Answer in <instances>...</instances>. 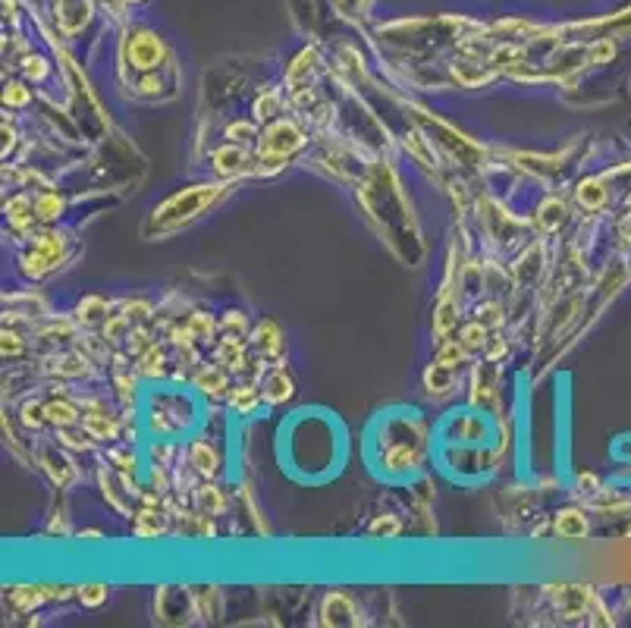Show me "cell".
Listing matches in <instances>:
<instances>
[{
    "mask_svg": "<svg viewBox=\"0 0 631 628\" xmlns=\"http://www.w3.org/2000/svg\"><path fill=\"white\" fill-rule=\"evenodd\" d=\"M107 597H110L107 584L91 581V584H79V588H76V600L82 603L85 609H98L101 603H107Z\"/></svg>",
    "mask_w": 631,
    "mask_h": 628,
    "instance_id": "cell-40",
    "label": "cell"
},
{
    "mask_svg": "<svg viewBox=\"0 0 631 628\" xmlns=\"http://www.w3.org/2000/svg\"><path fill=\"white\" fill-rule=\"evenodd\" d=\"M440 440L449 446H487L493 443V424L484 408H455L440 421Z\"/></svg>",
    "mask_w": 631,
    "mask_h": 628,
    "instance_id": "cell-7",
    "label": "cell"
},
{
    "mask_svg": "<svg viewBox=\"0 0 631 628\" xmlns=\"http://www.w3.org/2000/svg\"><path fill=\"white\" fill-rule=\"evenodd\" d=\"M254 123H258V119H233V123L223 126V138H227V142L254 148V142H258V135H261V129Z\"/></svg>",
    "mask_w": 631,
    "mask_h": 628,
    "instance_id": "cell-35",
    "label": "cell"
},
{
    "mask_svg": "<svg viewBox=\"0 0 631 628\" xmlns=\"http://www.w3.org/2000/svg\"><path fill=\"white\" fill-rule=\"evenodd\" d=\"M459 343L465 345L468 352H487V343H490V327L484 324V320H478V317H471V320H465V324L459 327Z\"/></svg>",
    "mask_w": 631,
    "mask_h": 628,
    "instance_id": "cell-32",
    "label": "cell"
},
{
    "mask_svg": "<svg viewBox=\"0 0 631 628\" xmlns=\"http://www.w3.org/2000/svg\"><path fill=\"white\" fill-rule=\"evenodd\" d=\"M453 327H459V301L449 299V292L440 295L436 301V314H434V333L440 339H446L453 333Z\"/></svg>",
    "mask_w": 631,
    "mask_h": 628,
    "instance_id": "cell-31",
    "label": "cell"
},
{
    "mask_svg": "<svg viewBox=\"0 0 631 628\" xmlns=\"http://www.w3.org/2000/svg\"><path fill=\"white\" fill-rule=\"evenodd\" d=\"M91 3L89 0H57V29L63 35H76L89 25Z\"/></svg>",
    "mask_w": 631,
    "mask_h": 628,
    "instance_id": "cell-20",
    "label": "cell"
},
{
    "mask_svg": "<svg viewBox=\"0 0 631 628\" xmlns=\"http://www.w3.org/2000/svg\"><path fill=\"white\" fill-rule=\"evenodd\" d=\"M132 94L142 100H167L173 98V85L160 69H151V73H139V79L132 82Z\"/></svg>",
    "mask_w": 631,
    "mask_h": 628,
    "instance_id": "cell-23",
    "label": "cell"
},
{
    "mask_svg": "<svg viewBox=\"0 0 631 628\" xmlns=\"http://www.w3.org/2000/svg\"><path fill=\"white\" fill-rule=\"evenodd\" d=\"M612 54H616V44H612L609 38H600L597 44H591L587 60H591V63H606V60H612Z\"/></svg>",
    "mask_w": 631,
    "mask_h": 628,
    "instance_id": "cell-44",
    "label": "cell"
},
{
    "mask_svg": "<svg viewBox=\"0 0 631 628\" xmlns=\"http://www.w3.org/2000/svg\"><path fill=\"white\" fill-rule=\"evenodd\" d=\"M342 427L333 414L302 408L280 427V458L298 481H327L342 462Z\"/></svg>",
    "mask_w": 631,
    "mask_h": 628,
    "instance_id": "cell-1",
    "label": "cell"
},
{
    "mask_svg": "<svg viewBox=\"0 0 631 628\" xmlns=\"http://www.w3.org/2000/svg\"><path fill=\"white\" fill-rule=\"evenodd\" d=\"M333 6L342 13V16H355L361 10V0H333Z\"/></svg>",
    "mask_w": 631,
    "mask_h": 628,
    "instance_id": "cell-46",
    "label": "cell"
},
{
    "mask_svg": "<svg viewBox=\"0 0 631 628\" xmlns=\"http://www.w3.org/2000/svg\"><path fill=\"white\" fill-rule=\"evenodd\" d=\"M553 531H556V537H562V540H581L587 534L584 512H578V509H562V512H556Z\"/></svg>",
    "mask_w": 631,
    "mask_h": 628,
    "instance_id": "cell-30",
    "label": "cell"
},
{
    "mask_svg": "<svg viewBox=\"0 0 631 628\" xmlns=\"http://www.w3.org/2000/svg\"><path fill=\"white\" fill-rule=\"evenodd\" d=\"M252 333V324H248V314L239 311V308H229L223 311L220 317V336H239V339H248Z\"/></svg>",
    "mask_w": 631,
    "mask_h": 628,
    "instance_id": "cell-38",
    "label": "cell"
},
{
    "mask_svg": "<svg viewBox=\"0 0 631 628\" xmlns=\"http://www.w3.org/2000/svg\"><path fill=\"white\" fill-rule=\"evenodd\" d=\"M82 414L85 412L79 408V402L73 399L70 393H60V396H54V399H45V418H47V427H54V431L82 424Z\"/></svg>",
    "mask_w": 631,
    "mask_h": 628,
    "instance_id": "cell-18",
    "label": "cell"
},
{
    "mask_svg": "<svg viewBox=\"0 0 631 628\" xmlns=\"http://www.w3.org/2000/svg\"><path fill=\"white\" fill-rule=\"evenodd\" d=\"M20 73L26 82H32V85H41V82L47 79V75L54 73V66L47 63V57H38V54H26L20 60Z\"/></svg>",
    "mask_w": 631,
    "mask_h": 628,
    "instance_id": "cell-37",
    "label": "cell"
},
{
    "mask_svg": "<svg viewBox=\"0 0 631 628\" xmlns=\"http://www.w3.org/2000/svg\"><path fill=\"white\" fill-rule=\"evenodd\" d=\"M317 625H358L361 609L346 590H330L324 594L321 606H317Z\"/></svg>",
    "mask_w": 631,
    "mask_h": 628,
    "instance_id": "cell-10",
    "label": "cell"
},
{
    "mask_svg": "<svg viewBox=\"0 0 631 628\" xmlns=\"http://www.w3.org/2000/svg\"><path fill=\"white\" fill-rule=\"evenodd\" d=\"M107 458L120 474H139V456L132 449H107Z\"/></svg>",
    "mask_w": 631,
    "mask_h": 628,
    "instance_id": "cell-42",
    "label": "cell"
},
{
    "mask_svg": "<svg viewBox=\"0 0 631 628\" xmlns=\"http://www.w3.org/2000/svg\"><path fill=\"white\" fill-rule=\"evenodd\" d=\"M227 405H229V412L239 414V418H248V414H254L261 405H264L261 380H248V377H239V380L233 383V389H229V396H227Z\"/></svg>",
    "mask_w": 631,
    "mask_h": 628,
    "instance_id": "cell-15",
    "label": "cell"
},
{
    "mask_svg": "<svg viewBox=\"0 0 631 628\" xmlns=\"http://www.w3.org/2000/svg\"><path fill=\"white\" fill-rule=\"evenodd\" d=\"M305 144H308V132L298 126V119L277 117V119H271V123H264L258 142H254V157H258L254 173H277Z\"/></svg>",
    "mask_w": 631,
    "mask_h": 628,
    "instance_id": "cell-5",
    "label": "cell"
},
{
    "mask_svg": "<svg viewBox=\"0 0 631 628\" xmlns=\"http://www.w3.org/2000/svg\"><path fill=\"white\" fill-rule=\"evenodd\" d=\"M606 201H609V188L603 186L600 176H587V179H581L578 188H575V204H578L581 211H587V214L600 211Z\"/></svg>",
    "mask_w": 631,
    "mask_h": 628,
    "instance_id": "cell-25",
    "label": "cell"
},
{
    "mask_svg": "<svg viewBox=\"0 0 631 628\" xmlns=\"http://www.w3.org/2000/svg\"><path fill=\"white\" fill-rule=\"evenodd\" d=\"M185 458L189 465L204 477V481H214V477L223 474V452L214 446V440L204 437H189L185 443Z\"/></svg>",
    "mask_w": 631,
    "mask_h": 628,
    "instance_id": "cell-12",
    "label": "cell"
},
{
    "mask_svg": "<svg viewBox=\"0 0 631 628\" xmlns=\"http://www.w3.org/2000/svg\"><path fill=\"white\" fill-rule=\"evenodd\" d=\"M618 236H622L625 242H631V214L622 220V223H618Z\"/></svg>",
    "mask_w": 631,
    "mask_h": 628,
    "instance_id": "cell-47",
    "label": "cell"
},
{
    "mask_svg": "<svg viewBox=\"0 0 631 628\" xmlns=\"http://www.w3.org/2000/svg\"><path fill=\"white\" fill-rule=\"evenodd\" d=\"M185 324H189L198 345H214L217 336H220V317H214L211 311H192L185 317Z\"/></svg>",
    "mask_w": 631,
    "mask_h": 628,
    "instance_id": "cell-29",
    "label": "cell"
},
{
    "mask_svg": "<svg viewBox=\"0 0 631 628\" xmlns=\"http://www.w3.org/2000/svg\"><path fill=\"white\" fill-rule=\"evenodd\" d=\"M26 349H29L26 333H22L16 324H3V358L13 361V358L26 355Z\"/></svg>",
    "mask_w": 631,
    "mask_h": 628,
    "instance_id": "cell-39",
    "label": "cell"
},
{
    "mask_svg": "<svg viewBox=\"0 0 631 628\" xmlns=\"http://www.w3.org/2000/svg\"><path fill=\"white\" fill-rule=\"evenodd\" d=\"M20 424L26 427V431H41V427H47L45 399H38V396H29V399L20 405Z\"/></svg>",
    "mask_w": 631,
    "mask_h": 628,
    "instance_id": "cell-36",
    "label": "cell"
},
{
    "mask_svg": "<svg viewBox=\"0 0 631 628\" xmlns=\"http://www.w3.org/2000/svg\"><path fill=\"white\" fill-rule=\"evenodd\" d=\"M170 371V355H167V345L154 343L135 358V374L142 380H160V377Z\"/></svg>",
    "mask_w": 631,
    "mask_h": 628,
    "instance_id": "cell-22",
    "label": "cell"
},
{
    "mask_svg": "<svg viewBox=\"0 0 631 628\" xmlns=\"http://www.w3.org/2000/svg\"><path fill=\"white\" fill-rule=\"evenodd\" d=\"M38 465L45 468V474L51 477V481L57 484L60 490H70L73 484L79 481V468L73 465L70 449H66V446H60V443L41 446V449H38Z\"/></svg>",
    "mask_w": 631,
    "mask_h": 628,
    "instance_id": "cell-11",
    "label": "cell"
},
{
    "mask_svg": "<svg viewBox=\"0 0 631 628\" xmlns=\"http://www.w3.org/2000/svg\"><path fill=\"white\" fill-rule=\"evenodd\" d=\"M317 50L314 47H305L302 54L296 57V60L289 63V69H286V91L289 94H302L311 88V79H314L317 73Z\"/></svg>",
    "mask_w": 631,
    "mask_h": 628,
    "instance_id": "cell-17",
    "label": "cell"
},
{
    "mask_svg": "<svg viewBox=\"0 0 631 628\" xmlns=\"http://www.w3.org/2000/svg\"><path fill=\"white\" fill-rule=\"evenodd\" d=\"M192 502H195V509L198 512H204V515H223L227 512V506H229V500H227V493H223L220 487H217L214 481H202L195 487V493H192Z\"/></svg>",
    "mask_w": 631,
    "mask_h": 628,
    "instance_id": "cell-26",
    "label": "cell"
},
{
    "mask_svg": "<svg viewBox=\"0 0 631 628\" xmlns=\"http://www.w3.org/2000/svg\"><path fill=\"white\" fill-rule=\"evenodd\" d=\"M229 179H217V182H198V186H189V188H179V192L167 195L160 204L151 207L148 214V223H145V236H173L179 232L183 226L195 223L198 217L217 207L223 198H227Z\"/></svg>",
    "mask_w": 631,
    "mask_h": 628,
    "instance_id": "cell-3",
    "label": "cell"
},
{
    "mask_svg": "<svg viewBox=\"0 0 631 628\" xmlns=\"http://www.w3.org/2000/svg\"><path fill=\"white\" fill-rule=\"evenodd\" d=\"M82 427L95 443H114L123 433V421L114 412H107V408H85Z\"/></svg>",
    "mask_w": 631,
    "mask_h": 628,
    "instance_id": "cell-16",
    "label": "cell"
},
{
    "mask_svg": "<svg viewBox=\"0 0 631 628\" xmlns=\"http://www.w3.org/2000/svg\"><path fill=\"white\" fill-rule=\"evenodd\" d=\"M565 220H568V207L559 195H547V198L540 201V207H537V214H534V226L540 232H556Z\"/></svg>",
    "mask_w": 631,
    "mask_h": 628,
    "instance_id": "cell-24",
    "label": "cell"
},
{
    "mask_svg": "<svg viewBox=\"0 0 631 628\" xmlns=\"http://www.w3.org/2000/svg\"><path fill=\"white\" fill-rule=\"evenodd\" d=\"M261 393H264V405H283L296 396V380L289 377V371L283 368V361H273L261 377Z\"/></svg>",
    "mask_w": 631,
    "mask_h": 628,
    "instance_id": "cell-13",
    "label": "cell"
},
{
    "mask_svg": "<svg viewBox=\"0 0 631 628\" xmlns=\"http://www.w3.org/2000/svg\"><path fill=\"white\" fill-rule=\"evenodd\" d=\"M547 594L556 600V609L562 615H584L587 606L593 600L591 588H581V584H562V588H547Z\"/></svg>",
    "mask_w": 631,
    "mask_h": 628,
    "instance_id": "cell-19",
    "label": "cell"
},
{
    "mask_svg": "<svg viewBox=\"0 0 631 628\" xmlns=\"http://www.w3.org/2000/svg\"><path fill=\"white\" fill-rule=\"evenodd\" d=\"M32 201H35V217H38V223L51 226L66 214V198L57 188H41V192L32 195Z\"/></svg>",
    "mask_w": 631,
    "mask_h": 628,
    "instance_id": "cell-27",
    "label": "cell"
},
{
    "mask_svg": "<svg viewBox=\"0 0 631 628\" xmlns=\"http://www.w3.org/2000/svg\"><path fill=\"white\" fill-rule=\"evenodd\" d=\"M455 371L459 368H449V364H440V361H430L427 371H424V389H427V396H434V399H446V396H453L455 389Z\"/></svg>",
    "mask_w": 631,
    "mask_h": 628,
    "instance_id": "cell-21",
    "label": "cell"
},
{
    "mask_svg": "<svg viewBox=\"0 0 631 628\" xmlns=\"http://www.w3.org/2000/svg\"><path fill=\"white\" fill-rule=\"evenodd\" d=\"M248 345L258 358H267V361H277L280 352H283V330L277 327V320L264 317L258 320V327H252L248 333Z\"/></svg>",
    "mask_w": 631,
    "mask_h": 628,
    "instance_id": "cell-14",
    "label": "cell"
},
{
    "mask_svg": "<svg viewBox=\"0 0 631 628\" xmlns=\"http://www.w3.org/2000/svg\"><path fill=\"white\" fill-rule=\"evenodd\" d=\"M474 317L484 320L487 327H499V324H503V305L493 301V299H487V301H480V305H474Z\"/></svg>",
    "mask_w": 631,
    "mask_h": 628,
    "instance_id": "cell-43",
    "label": "cell"
},
{
    "mask_svg": "<svg viewBox=\"0 0 631 628\" xmlns=\"http://www.w3.org/2000/svg\"><path fill=\"white\" fill-rule=\"evenodd\" d=\"M202 421L198 414V399L189 389L176 387H154L145 393V408H142V424L148 437H192Z\"/></svg>",
    "mask_w": 631,
    "mask_h": 628,
    "instance_id": "cell-4",
    "label": "cell"
},
{
    "mask_svg": "<svg viewBox=\"0 0 631 628\" xmlns=\"http://www.w3.org/2000/svg\"><path fill=\"white\" fill-rule=\"evenodd\" d=\"M110 317V301L104 295H85L76 305V324L82 327H104V320Z\"/></svg>",
    "mask_w": 631,
    "mask_h": 628,
    "instance_id": "cell-28",
    "label": "cell"
},
{
    "mask_svg": "<svg viewBox=\"0 0 631 628\" xmlns=\"http://www.w3.org/2000/svg\"><path fill=\"white\" fill-rule=\"evenodd\" d=\"M170 63V47L164 38L151 29H129L120 47V73H151V69H164Z\"/></svg>",
    "mask_w": 631,
    "mask_h": 628,
    "instance_id": "cell-6",
    "label": "cell"
},
{
    "mask_svg": "<svg viewBox=\"0 0 631 628\" xmlns=\"http://www.w3.org/2000/svg\"><path fill=\"white\" fill-rule=\"evenodd\" d=\"M252 110H254L252 119H258L261 126L271 123V119H277V117H283V94H280L277 88H267V91L258 94V100H254Z\"/></svg>",
    "mask_w": 631,
    "mask_h": 628,
    "instance_id": "cell-33",
    "label": "cell"
},
{
    "mask_svg": "<svg viewBox=\"0 0 631 628\" xmlns=\"http://www.w3.org/2000/svg\"><path fill=\"white\" fill-rule=\"evenodd\" d=\"M233 383H236V377L229 374L223 364H217V361H202V364H195V371H192V389H195L202 399H208V402H220V399H227L229 396V389H233Z\"/></svg>",
    "mask_w": 631,
    "mask_h": 628,
    "instance_id": "cell-9",
    "label": "cell"
},
{
    "mask_svg": "<svg viewBox=\"0 0 631 628\" xmlns=\"http://www.w3.org/2000/svg\"><path fill=\"white\" fill-rule=\"evenodd\" d=\"M427 421L418 412L402 414H380V440H377V456L371 458L374 471L390 481H411L418 471L424 468V449H427Z\"/></svg>",
    "mask_w": 631,
    "mask_h": 628,
    "instance_id": "cell-2",
    "label": "cell"
},
{
    "mask_svg": "<svg viewBox=\"0 0 631 628\" xmlns=\"http://www.w3.org/2000/svg\"><path fill=\"white\" fill-rule=\"evenodd\" d=\"M211 170H214L217 179H239V176L252 173L258 157H254V148L248 144H236V142H223L220 148L211 151Z\"/></svg>",
    "mask_w": 631,
    "mask_h": 628,
    "instance_id": "cell-8",
    "label": "cell"
},
{
    "mask_svg": "<svg viewBox=\"0 0 631 628\" xmlns=\"http://www.w3.org/2000/svg\"><path fill=\"white\" fill-rule=\"evenodd\" d=\"M126 3H142V0H126Z\"/></svg>",
    "mask_w": 631,
    "mask_h": 628,
    "instance_id": "cell-48",
    "label": "cell"
},
{
    "mask_svg": "<svg viewBox=\"0 0 631 628\" xmlns=\"http://www.w3.org/2000/svg\"><path fill=\"white\" fill-rule=\"evenodd\" d=\"M367 534L371 537H383V540H390V537H399L402 534V521L396 518V515H377V518L371 521V528H367Z\"/></svg>",
    "mask_w": 631,
    "mask_h": 628,
    "instance_id": "cell-41",
    "label": "cell"
},
{
    "mask_svg": "<svg viewBox=\"0 0 631 628\" xmlns=\"http://www.w3.org/2000/svg\"><path fill=\"white\" fill-rule=\"evenodd\" d=\"M16 142H20V132H16V123H13V119H7V117H3V160H7V157L13 154Z\"/></svg>",
    "mask_w": 631,
    "mask_h": 628,
    "instance_id": "cell-45",
    "label": "cell"
},
{
    "mask_svg": "<svg viewBox=\"0 0 631 628\" xmlns=\"http://www.w3.org/2000/svg\"><path fill=\"white\" fill-rule=\"evenodd\" d=\"M32 82H26V79H10L7 82V88H3V107L7 110H26V107H32V100H35V94H32Z\"/></svg>",
    "mask_w": 631,
    "mask_h": 628,
    "instance_id": "cell-34",
    "label": "cell"
}]
</instances>
